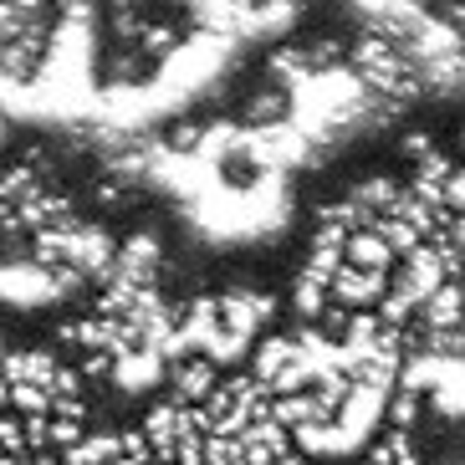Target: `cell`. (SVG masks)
Masks as SVG:
<instances>
[{
    "mask_svg": "<svg viewBox=\"0 0 465 465\" xmlns=\"http://www.w3.org/2000/svg\"><path fill=\"white\" fill-rule=\"evenodd\" d=\"M445 282H455L450 266H445V261H440V251L430 246V241H424L420 251H410V256H404V261L394 266V282H389V292H399L404 302H414V312H420V307H424L430 297H435V292L445 287Z\"/></svg>",
    "mask_w": 465,
    "mask_h": 465,
    "instance_id": "cell-1",
    "label": "cell"
},
{
    "mask_svg": "<svg viewBox=\"0 0 465 465\" xmlns=\"http://www.w3.org/2000/svg\"><path fill=\"white\" fill-rule=\"evenodd\" d=\"M287 124H292V87H282V83L251 87V93L241 97V108H235V128H241V134H251V138L282 134Z\"/></svg>",
    "mask_w": 465,
    "mask_h": 465,
    "instance_id": "cell-2",
    "label": "cell"
},
{
    "mask_svg": "<svg viewBox=\"0 0 465 465\" xmlns=\"http://www.w3.org/2000/svg\"><path fill=\"white\" fill-rule=\"evenodd\" d=\"M389 282L394 276L383 272H358V266H338V276H332V307H342V312H373L383 297H389Z\"/></svg>",
    "mask_w": 465,
    "mask_h": 465,
    "instance_id": "cell-3",
    "label": "cell"
},
{
    "mask_svg": "<svg viewBox=\"0 0 465 465\" xmlns=\"http://www.w3.org/2000/svg\"><path fill=\"white\" fill-rule=\"evenodd\" d=\"M342 266H358V272H383L394 276L399 256L389 246H383V235L373 231V225H363V231H353L348 241H342Z\"/></svg>",
    "mask_w": 465,
    "mask_h": 465,
    "instance_id": "cell-4",
    "label": "cell"
},
{
    "mask_svg": "<svg viewBox=\"0 0 465 465\" xmlns=\"http://www.w3.org/2000/svg\"><path fill=\"white\" fill-rule=\"evenodd\" d=\"M420 328H430V332H440V328H460L465 322V287L460 282H445V287L435 292V297L420 307V317H414Z\"/></svg>",
    "mask_w": 465,
    "mask_h": 465,
    "instance_id": "cell-5",
    "label": "cell"
},
{
    "mask_svg": "<svg viewBox=\"0 0 465 465\" xmlns=\"http://www.w3.org/2000/svg\"><path fill=\"white\" fill-rule=\"evenodd\" d=\"M420 420H424L420 389H404V383H399L394 394H389V404H383V430H404V435H414V424Z\"/></svg>",
    "mask_w": 465,
    "mask_h": 465,
    "instance_id": "cell-6",
    "label": "cell"
},
{
    "mask_svg": "<svg viewBox=\"0 0 465 465\" xmlns=\"http://www.w3.org/2000/svg\"><path fill=\"white\" fill-rule=\"evenodd\" d=\"M430 246L440 251V261L450 266V276H465V215H450L430 235Z\"/></svg>",
    "mask_w": 465,
    "mask_h": 465,
    "instance_id": "cell-7",
    "label": "cell"
},
{
    "mask_svg": "<svg viewBox=\"0 0 465 465\" xmlns=\"http://www.w3.org/2000/svg\"><path fill=\"white\" fill-rule=\"evenodd\" d=\"M0 5H21V11H46L52 0H0Z\"/></svg>",
    "mask_w": 465,
    "mask_h": 465,
    "instance_id": "cell-8",
    "label": "cell"
},
{
    "mask_svg": "<svg viewBox=\"0 0 465 465\" xmlns=\"http://www.w3.org/2000/svg\"><path fill=\"white\" fill-rule=\"evenodd\" d=\"M455 164H465V128L455 134Z\"/></svg>",
    "mask_w": 465,
    "mask_h": 465,
    "instance_id": "cell-9",
    "label": "cell"
}]
</instances>
